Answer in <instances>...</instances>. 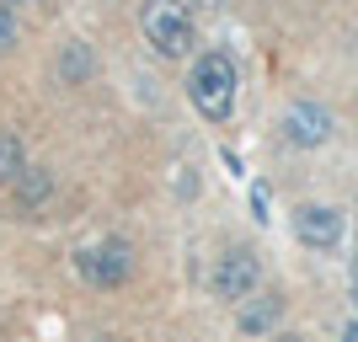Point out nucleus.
<instances>
[{"instance_id": "obj_1", "label": "nucleus", "mask_w": 358, "mask_h": 342, "mask_svg": "<svg viewBox=\"0 0 358 342\" xmlns=\"http://www.w3.org/2000/svg\"><path fill=\"white\" fill-rule=\"evenodd\" d=\"M187 97H193V107L203 113L209 123H224L230 113H236V64H230V54H198L193 75H187Z\"/></svg>"}, {"instance_id": "obj_2", "label": "nucleus", "mask_w": 358, "mask_h": 342, "mask_svg": "<svg viewBox=\"0 0 358 342\" xmlns=\"http://www.w3.org/2000/svg\"><path fill=\"white\" fill-rule=\"evenodd\" d=\"M145 38L161 59H187L193 54V16L182 0H150L145 6Z\"/></svg>"}, {"instance_id": "obj_3", "label": "nucleus", "mask_w": 358, "mask_h": 342, "mask_svg": "<svg viewBox=\"0 0 358 342\" xmlns=\"http://www.w3.org/2000/svg\"><path fill=\"white\" fill-rule=\"evenodd\" d=\"M75 268H80V278L96 283V289H118V283H129V273H134V252H129V241H96V246H86V252L75 257Z\"/></svg>"}, {"instance_id": "obj_4", "label": "nucleus", "mask_w": 358, "mask_h": 342, "mask_svg": "<svg viewBox=\"0 0 358 342\" xmlns=\"http://www.w3.org/2000/svg\"><path fill=\"white\" fill-rule=\"evenodd\" d=\"M257 283H262V262H257L246 246H236V252H224L220 262H214L209 273V289L214 299H230V305H241V299L257 294Z\"/></svg>"}, {"instance_id": "obj_5", "label": "nucleus", "mask_w": 358, "mask_h": 342, "mask_svg": "<svg viewBox=\"0 0 358 342\" xmlns=\"http://www.w3.org/2000/svg\"><path fill=\"white\" fill-rule=\"evenodd\" d=\"M294 236L310 252H337L343 236H348V220H343V208H331V204H299L294 208Z\"/></svg>"}, {"instance_id": "obj_6", "label": "nucleus", "mask_w": 358, "mask_h": 342, "mask_svg": "<svg viewBox=\"0 0 358 342\" xmlns=\"http://www.w3.org/2000/svg\"><path fill=\"white\" fill-rule=\"evenodd\" d=\"M331 129H337V123H331V113H327L321 102H294V107L284 113V139H289V145H299V150L327 145Z\"/></svg>"}, {"instance_id": "obj_7", "label": "nucleus", "mask_w": 358, "mask_h": 342, "mask_svg": "<svg viewBox=\"0 0 358 342\" xmlns=\"http://www.w3.org/2000/svg\"><path fill=\"white\" fill-rule=\"evenodd\" d=\"M278 315H284V299L278 294H257V299H241L236 327L246 332V337H268V332L278 327Z\"/></svg>"}, {"instance_id": "obj_8", "label": "nucleus", "mask_w": 358, "mask_h": 342, "mask_svg": "<svg viewBox=\"0 0 358 342\" xmlns=\"http://www.w3.org/2000/svg\"><path fill=\"white\" fill-rule=\"evenodd\" d=\"M11 187H16V204H22V208H38L48 193H54V177H48L43 166H27V171H22Z\"/></svg>"}, {"instance_id": "obj_9", "label": "nucleus", "mask_w": 358, "mask_h": 342, "mask_svg": "<svg viewBox=\"0 0 358 342\" xmlns=\"http://www.w3.org/2000/svg\"><path fill=\"white\" fill-rule=\"evenodd\" d=\"M27 171V155H22V139L11 129H0V187H11L16 177Z\"/></svg>"}, {"instance_id": "obj_10", "label": "nucleus", "mask_w": 358, "mask_h": 342, "mask_svg": "<svg viewBox=\"0 0 358 342\" xmlns=\"http://www.w3.org/2000/svg\"><path fill=\"white\" fill-rule=\"evenodd\" d=\"M91 70H96V59H91V48H86V43H70V48H64V59H59L64 86H80Z\"/></svg>"}, {"instance_id": "obj_11", "label": "nucleus", "mask_w": 358, "mask_h": 342, "mask_svg": "<svg viewBox=\"0 0 358 342\" xmlns=\"http://www.w3.org/2000/svg\"><path fill=\"white\" fill-rule=\"evenodd\" d=\"M16 38H22V27H16V11H11V6H0V54H6V48H16Z\"/></svg>"}, {"instance_id": "obj_12", "label": "nucleus", "mask_w": 358, "mask_h": 342, "mask_svg": "<svg viewBox=\"0 0 358 342\" xmlns=\"http://www.w3.org/2000/svg\"><path fill=\"white\" fill-rule=\"evenodd\" d=\"M0 6H11V11H16V6H32V0H0Z\"/></svg>"}]
</instances>
